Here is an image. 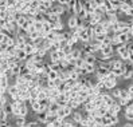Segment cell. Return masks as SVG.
I'll use <instances>...</instances> for the list:
<instances>
[{
	"label": "cell",
	"instance_id": "4fadbf2b",
	"mask_svg": "<svg viewBox=\"0 0 133 127\" xmlns=\"http://www.w3.org/2000/svg\"><path fill=\"white\" fill-rule=\"evenodd\" d=\"M46 19H47L49 21H51V23H55L58 20H62V16H58V15H55V13L49 12L47 15H46Z\"/></svg>",
	"mask_w": 133,
	"mask_h": 127
},
{
	"label": "cell",
	"instance_id": "5bb4252c",
	"mask_svg": "<svg viewBox=\"0 0 133 127\" xmlns=\"http://www.w3.org/2000/svg\"><path fill=\"white\" fill-rule=\"evenodd\" d=\"M42 48H43V50H46L47 52H50V51L52 50V42H51V40H49V39H46V38H44V42H43Z\"/></svg>",
	"mask_w": 133,
	"mask_h": 127
},
{
	"label": "cell",
	"instance_id": "8992f818",
	"mask_svg": "<svg viewBox=\"0 0 133 127\" xmlns=\"http://www.w3.org/2000/svg\"><path fill=\"white\" fill-rule=\"evenodd\" d=\"M117 38H118V42L120 44H128L130 40V35L129 34H117Z\"/></svg>",
	"mask_w": 133,
	"mask_h": 127
},
{
	"label": "cell",
	"instance_id": "30bf717a",
	"mask_svg": "<svg viewBox=\"0 0 133 127\" xmlns=\"http://www.w3.org/2000/svg\"><path fill=\"white\" fill-rule=\"evenodd\" d=\"M121 13H125V15H129V12L132 11V5L130 4H127V3H121V7L118 10Z\"/></svg>",
	"mask_w": 133,
	"mask_h": 127
},
{
	"label": "cell",
	"instance_id": "6da1fadb",
	"mask_svg": "<svg viewBox=\"0 0 133 127\" xmlns=\"http://www.w3.org/2000/svg\"><path fill=\"white\" fill-rule=\"evenodd\" d=\"M114 50H116L117 55L120 56V59H121V60H124V62H128V60H129L130 52H129V50H128V44L118 46V47H116Z\"/></svg>",
	"mask_w": 133,
	"mask_h": 127
},
{
	"label": "cell",
	"instance_id": "7a4b0ae2",
	"mask_svg": "<svg viewBox=\"0 0 133 127\" xmlns=\"http://www.w3.org/2000/svg\"><path fill=\"white\" fill-rule=\"evenodd\" d=\"M77 27H78V18L75 15H70L67 18V28L70 31H74Z\"/></svg>",
	"mask_w": 133,
	"mask_h": 127
},
{
	"label": "cell",
	"instance_id": "ffe728a7",
	"mask_svg": "<svg viewBox=\"0 0 133 127\" xmlns=\"http://www.w3.org/2000/svg\"><path fill=\"white\" fill-rule=\"evenodd\" d=\"M15 123H16V126H19V127H24V126L27 124V123H26V118H22V116L16 118Z\"/></svg>",
	"mask_w": 133,
	"mask_h": 127
},
{
	"label": "cell",
	"instance_id": "9c48e42d",
	"mask_svg": "<svg viewBox=\"0 0 133 127\" xmlns=\"http://www.w3.org/2000/svg\"><path fill=\"white\" fill-rule=\"evenodd\" d=\"M93 31H94V38H96V36H99V35H102V34H108L106 29H105L102 26H101V24L94 26V27H93Z\"/></svg>",
	"mask_w": 133,
	"mask_h": 127
},
{
	"label": "cell",
	"instance_id": "f1b7e54d",
	"mask_svg": "<svg viewBox=\"0 0 133 127\" xmlns=\"http://www.w3.org/2000/svg\"><path fill=\"white\" fill-rule=\"evenodd\" d=\"M15 2H16V3H18V2H22V0H15Z\"/></svg>",
	"mask_w": 133,
	"mask_h": 127
},
{
	"label": "cell",
	"instance_id": "9a60e30c",
	"mask_svg": "<svg viewBox=\"0 0 133 127\" xmlns=\"http://www.w3.org/2000/svg\"><path fill=\"white\" fill-rule=\"evenodd\" d=\"M26 21H27V16H26V15H22V16L16 20V26H18V28H23V27H24Z\"/></svg>",
	"mask_w": 133,
	"mask_h": 127
},
{
	"label": "cell",
	"instance_id": "cb8c5ba5",
	"mask_svg": "<svg viewBox=\"0 0 133 127\" xmlns=\"http://www.w3.org/2000/svg\"><path fill=\"white\" fill-rule=\"evenodd\" d=\"M70 2H71V0H58V4H61V5H65V7H67Z\"/></svg>",
	"mask_w": 133,
	"mask_h": 127
},
{
	"label": "cell",
	"instance_id": "3957f363",
	"mask_svg": "<svg viewBox=\"0 0 133 127\" xmlns=\"http://www.w3.org/2000/svg\"><path fill=\"white\" fill-rule=\"evenodd\" d=\"M50 12L58 15V16H62V15L66 13V7H65V5H61V4L57 3V4H54V7L50 10Z\"/></svg>",
	"mask_w": 133,
	"mask_h": 127
},
{
	"label": "cell",
	"instance_id": "d4e9b609",
	"mask_svg": "<svg viewBox=\"0 0 133 127\" xmlns=\"http://www.w3.org/2000/svg\"><path fill=\"white\" fill-rule=\"evenodd\" d=\"M94 2H96L97 7H101V5H104V3H105V0H94Z\"/></svg>",
	"mask_w": 133,
	"mask_h": 127
},
{
	"label": "cell",
	"instance_id": "484cf974",
	"mask_svg": "<svg viewBox=\"0 0 133 127\" xmlns=\"http://www.w3.org/2000/svg\"><path fill=\"white\" fill-rule=\"evenodd\" d=\"M128 91L133 94V83H130V86H129V88H128Z\"/></svg>",
	"mask_w": 133,
	"mask_h": 127
},
{
	"label": "cell",
	"instance_id": "2e32d148",
	"mask_svg": "<svg viewBox=\"0 0 133 127\" xmlns=\"http://www.w3.org/2000/svg\"><path fill=\"white\" fill-rule=\"evenodd\" d=\"M47 118H49V114H47V113H39V114H38V122L46 124V122H47Z\"/></svg>",
	"mask_w": 133,
	"mask_h": 127
},
{
	"label": "cell",
	"instance_id": "603a6c76",
	"mask_svg": "<svg viewBox=\"0 0 133 127\" xmlns=\"http://www.w3.org/2000/svg\"><path fill=\"white\" fill-rule=\"evenodd\" d=\"M7 50H8V46H7L5 43H0V54H2V52H5Z\"/></svg>",
	"mask_w": 133,
	"mask_h": 127
},
{
	"label": "cell",
	"instance_id": "ac0fdd59",
	"mask_svg": "<svg viewBox=\"0 0 133 127\" xmlns=\"http://www.w3.org/2000/svg\"><path fill=\"white\" fill-rule=\"evenodd\" d=\"M38 38H42L41 32H38V31H31V32L28 34V39H30V42L35 40V39H38Z\"/></svg>",
	"mask_w": 133,
	"mask_h": 127
},
{
	"label": "cell",
	"instance_id": "8fae6325",
	"mask_svg": "<svg viewBox=\"0 0 133 127\" xmlns=\"http://www.w3.org/2000/svg\"><path fill=\"white\" fill-rule=\"evenodd\" d=\"M46 76H47L49 82H55L57 79L59 78V72H55V71H49V72L46 74Z\"/></svg>",
	"mask_w": 133,
	"mask_h": 127
},
{
	"label": "cell",
	"instance_id": "277c9868",
	"mask_svg": "<svg viewBox=\"0 0 133 127\" xmlns=\"http://www.w3.org/2000/svg\"><path fill=\"white\" fill-rule=\"evenodd\" d=\"M24 52L28 55V56H32V55H35L38 52V48L32 44V43H27L26 47H24Z\"/></svg>",
	"mask_w": 133,
	"mask_h": 127
},
{
	"label": "cell",
	"instance_id": "5b68a950",
	"mask_svg": "<svg viewBox=\"0 0 133 127\" xmlns=\"http://www.w3.org/2000/svg\"><path fill=\"white\" fill-rule=\"evenodd\" d=\"M85 63H88V64H97L98 62V58L96 54H91V55H86V56L83 58Z\"/></svg>",
	"mask_w": 133,
	"mask_h": 127
},
{
	"label": "cell",
	"instance_id": "e0dca14e",
	"mask_svg": "<svg viewBox=\"0 0 133 127\" xmlns=\"http://www.w3.org/2000/svg\"><path fill=\"white\" fill-rule=\"evenodd\" d=\"M82 10H83V4H82L81 0H78V2H77V5H75V8H74V11H73V15H75V16H77V15Z\"/></svg>",
	"mask_w": 133,
	"mask_h": 127
},
{
	"label": "cell",
	"instance_id": "83f0119b",
	"mask_svg": "<svg viewBox=\"0 0 133 127\" xmlns=\"http://www.w3.org/2000/svg\"><path fill=\"white\" fill-rule=\"evenodd\" d=\"M27 2H28V3H34V2H35V0H27Z\"/></svg>",
	"mask_w": 133,
	"mask_h": 127
},
{
	"label": "cell",
	"instance_id": "52a82bcc",
	"mask_svg": "<svg viewBox=\"0 0 133 127\" xmlns=\"http://www.w3.org/2000/svg\"><path fill=\"white\" fill-rule=\"evenodd\" d=\"M27 58H28V55L24 52V50H18V52H16V59H18L19 63H24V62L27 60Z\"/></svg>",
	"mask_w": 133,
	"mask_h": 127
},
{
	"label": "cell",
	"instance_id": "d6986e66",
	"mask_svg": "<svg viewBox=\"0 0 133 127\" xmlns=\"http://www.w3.org/2000/svg\"><path fill=\"white\" fill-rule=\"evenodd\" d=\"M43 42H44V38H38V39H35V40H32L31 43H32V44L36 47V48H42Z\"/></svg>",
	"mask_w": 133,
	"mask_h": 127
},
{
	"label": "cell",
	"instance_id": "7402d4cb",
	"mask_svg": "<svg viewBox=\"0 0 133 127\" xmlns=\"http://www.w3.org/2000/svg\"><path fill=\"white\" fill-rule=\"evenodd\" d=\"M125 118H127L128 121H133V113H132V111H127V110H125Z\"/></svg>",
	"mask_w": 133,
	"mask_h": 127
},
{
	"label": "cell",
	"instance_id": "7c38bea8",
	"mask_svg": "<svg viewBox=\"0 0 133 127\" xmlns=\"http://www.w3.org/2000/svg\"><path fill=\"white\" fill-rule=\"evenodd\" d=\"M50 62H52V63H61V58H59V52L58 51H51L50 52Z\"/></svg>",
	"mask_w": 133,
	"mask_h": 127
},
{
	"label": "cell",
	"instance_id": "4316f807",
	"mask_svg": "<svg viewBox=\"0 0 133 127\" xmlns=\"http://www.w3.org/2000/svg\"><path fill=\"white\" fill-rule=\"evenodd\" d=\"M50 2H51V3H54V4H55V3H58V0H50Z\"/></svg>",
	"mask_w": 133,
	"mask_h": 127
},
{
	"label": "cell",
	"instance_id": "f546056e",
	"mask_svg": "<svg viewBox=\"0 0 133 127\" xmlns=\"http://www.w3.org/2000/svg\"><path fill=\"white\" fill-rule=\"evenodd\" d=\"M90 2H94V0H90Z\"/></svg>",
	"mask_w": 133,
	"mask_h": 127
},
{
	"label": "cell",
	"instance_id": "44dd1931",
	"mask_svg": "<svg viewBox=\"0 0 133 127\" xmlns=\"http://www.w3.org/2000/svg\"><path fill=\"white\" fill-rule=\"evenodd\" d=\"M34 29L38 31V32H42V31H43V23L35 21V23H34Z\"/></svg>",
	"mask_w": 133,
	"mask_h": 127
},
{
	"label": "cell",
	"instance_id": "ba28073f",
	"mask_svg": "<svg viewBox=\"0 0 133 127\" xmlns=\"http://www.w3.org/2000/svg\"><path fill=\"white\" fill-rule=\"evenodd\" d=\"M52 29H54V31H59V32H63V31H65L63 20H58V21H55V23H52Z\"/></svg>",
	"mask_w": 133,
	"mask_h": 127
}]
</instances>
